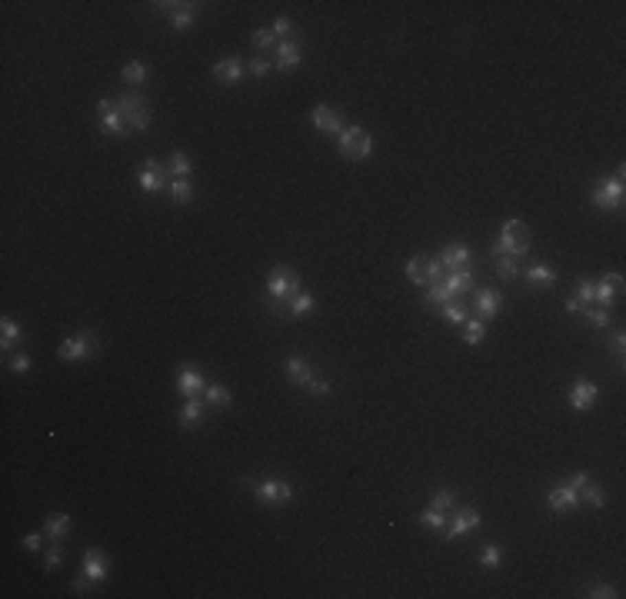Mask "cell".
<instances>
[{"label":"cell","instance_id":"cell-1","mask_svg":"<svg viewBox=\"0 0 626 599\" xmlns=\"http://www.w3.org/2000/svg\"><path fill=\"white\" fill-rule=\"evenodd\" d=\"M533 250V236L530 230L519 223L517 216L513 220H506L503 227H500L497 240H493V257H523V253H530Z\"/></svg>","mask_w":626,"mask_h":599},{"label":"cell","instance_id":"cell-2","mask_svg":"<svg viewBox=\"0 0 626 599\" xmlns=\"http://www.w3.org/2000/svg\"><path fill=\"white\" fill-rule=\"evenodd\" d=\"M300 293V273L293 270V267H287V263H277V267H270V273H267V297L273 300H290Z\"/></svg>","mask_w":626,"mask_h":599},{"label":"cell","instance_id":"cell-3","mask_svg":"<svg viewBox=\"0 0 626 599\" xmlns=\"http://www.w3.org/2000/svg\"><path fill=\"white\" fill-rule=\"evenodd\" d=\"M590 200L600 210H616L623 203V167L613 173V177H600L593 183V190H590Z\"/></svg>","mask_w":626,"mask_h":599},{"label":"cell","instance_id":"cell-4","mask_svg":"<svg viewBox=\"0 0 626 599\" xmlns=\"http://www.w3.org/2000/svg\"><path fill=\"white\" fill-rule=\"evenodd\" d=\"M254 496H257L260 503H267V506H280L287 499H293V486L280 479V476H263V479H243Z\"/></svg>","mask_w":626,"mask_h":599},{"label":"cell","instance_id":"cell-5","mask_svg":"<svg viewBox=\"0 0 626 599\" xmlns=\"http://www.w3.org/2000/svg\"><path fill=\"white\" fill-rule=\"evenodd\" d=\"M117 107H120V113H124V120H127L130 130L144 133V130L150 127L153 113H150V104H147L144 93H124V97H117Z\"/></svg>","mask_w":626,"mask_h":599},{"label":"cell","instance_id":"cell-6","mask_svg":"<svg viewBox=\"0 0 626 599\" xmlns=\"http://www.w3.org/2000/svg\"><path fill=\"white\" fill-rule=\"evenodd\" d=\"M337 150L344 153L346 160H367L370 153H373V137H370L364 127L350 124V127H344V133L337 137Z\"/></svg>","mask_w":626,"mask_h":599},{"label":"cell","instance_id":"cell-7","mask_svg":"<svg viewBox=\"0 0 626 599\" xmlns=\"http://www.w3.org/2000/svg\"><path fill=\"white\" fill-rule=\"evenodd\" d=\"M97 350H100V340H97L90 330H80V333H74V337H67V340L60 343L57 357H60L64 363H80V360H90Z\"/></svg>","mask_w":626,"mask_h":599},{"label":"cell","instance_id":"cell-8","mask_svg":"<svg viewBox=\"0 0 626 599\" xmlns=\"http://www.w3.org/2000/svg\"><path fill=\"white\" fill-rule=\"evenodd\" d=\"M137 180H140V190L153 193V196H157V193H164L167 187H170V170H167L160 160L147 157V160H144V167H140V177H137Z\"/></svg>","mask_w":626,"mask_h":599},{"label":"cell","instance_id":"cell-9","mask_svg":"<svg viewBox=\"0 0 626 599\" xmlns=\"http://www.w3.org/2000/svg\"><path fill=\"white\" fill-rule=\"evenodd\" d=\"M310 124L320 130V133H330V137H340L344 133V113L337 107H330V104H317V107L310 110Z\"/></svg>","mask_w":626,"mask_h":599},{"label":"cell","instance_id":"cell-10","mask_svg":"<svg viewBox=\"0 0 626 599\" xmlns=\"http://www.w3.org/2000/svg\"><path fill=\"white\" fill-rule=\"evenodd\" d=\"M97 120H100V127L107 130L110 137H124L127 133V120H124V113L117 107V100H107V97H100L97 100Z\"/></svg>","mask_w":626,"mask_h":599},{"label":"cell","instance_id":"cell-11","mask_svg":"<svg viewBox=\"0 0 626 599\" xmlns=\"http://www.w3.org/2000/svg\"><path fill=\"white\" fill-rule=\"evenodd\" d=\"M207 389V376H203V370L194 363H183L177 370V393H183V396H200Z\"/></svg>","mask_w":626,"mask_h":599},{"label":"cell","instance_id":"cell-12","mask_svg":"<svg viewBox=\"0 0 626 599\" xmlns=\"http://www.w3.org/2000/svg\"><path fill=\"white\" fill-rule=\"evenodd\" d=\"M546 506L553 513H573L580 506V490H573L570 483H557L553 490L546 493Z\"/></svg>","mask_w":626,"mask_h":599},{"label":"cell","instance_id":"cell-13","mask_svg":"<svg viewBox=\"0 0 626 599\" xmlns=\"http://www.w3.org/2000/svg\"><path fill=\"white\" fill-rule=\"evenodd\" d=\"M480 519H483V516H480V510H473V506H460V510H454V513H450V526H447V539H456V536L476 530Z\"/></svg>","mask_w":626,"mask_h":599},{"label":"cell","instance_id":"cell-14","mask_svg":"<svg viewBox=\"0 0 626 599\" xmlns=\"http://www.w3.org/2000/svg\"><path fill=\"white\" fill-rule=\"evenodd\" d=\"M473 310L480 313V320H493L500 310H503V297L490 286H476L473 290Z\"/></svg>","mask_w":626,"mask_h":599},{"label":"cell","instance_id":"cell-15","mask_svg":"<svg viewBox=\"0 0 626 599\" xmlns=\"http://www.w3.org/2000/svg\"><path fill=\"white\" fill-rule=\"evenodd\" d=\"M247 74V64L240 57H220L214 64V80L216 84H227V87H237Z\"/></svg>","mask_w":626,"mask_h":599},{"label":"cell","instance_id":"cell-16","mask_svg":"<svg viewBox=\"0 0 626 599\" xmlns=\"http://www.w3.org/2000/svg\"><path fill=\"white\" fill-rule=\"evenodd\" d=\"M277 54H273V67L277 70H297L303 60V47L297 37H290V41H280L277 47H273Z\"/></svg>","mask_w":626,"mask_h":599},{"label":"cell","instance_id":"cell-17","mask_svg":"<svg viewBox=\"0 0 626 599\" xmlns=\"http://www.w3.org/2000/svg\"><path fill=\"white\" fill-rule=\"evenodd\" d=\"M473 280H476V273H473V267H463V270H447L443 273V286H447V293L450 297H463V293H470L473 290Z\"/></svg>","mask_w":626,"mask_h":599},{"label":"cell","instance_id":"cell-18","mask_svg":"<svg viewBox=\"0 0 626 599\" xmlns=\"http://www.w3.org/2000/svg\"><path fill=\"white\" fill-rule=\"evenodd\" d=\"M440 263H443V270H463V267H473V253H470V247L467 243H447L443 250H440Z\"/></svg>","mask_w":626,"mask_h":599},{"label":"cell","instance_id":"cell-19","mask_svg":"<svg viewBox=\"0 0 626 599\" xmlns=\"http://www.w3.org/2000/svg\"><path fill=\"white\" fill-rule=\"evenodd\" d=\"M620 293H623V277L620 273H606L600 283H593V303H600V306L616 303Z\"/></svg>","mask_w":626,"mask_h":599},{"label":"cell","instance_id":"cell-20","mask_svg":"<svg viewBox=\"0 0 626 599\" xmlns=\"http://www.w3.org/2000/svg\"><path fill=\"white\" fill-rule=\"evenodd\" d=\"M596 396H600V389H596V383H590V380H577V383L570 386V407L577 409V413L593 409Z\"/></svg>","mask_w":626,"mask_h":599},{"label":"cell","instance_id":"cell-21","mask_svg":"<svg viewBox=\"0 0 626 599\" xmlns=\"http://www.w3.org/2000/svg\"><path fill=\"white\" fill-rule=\"evenodd\" d=\"M107 573H110L107 553H100V550H87V553H84V576L93 579V583H104Z\"/></svg>","mask_w":626,"mask_h":599},{"label":"cell","instance_id":"cell-22","mask_svg":"<svg viewBox=\"0 0 626 599\" xmlns=\"http://www.w3.org/2000/svg\"><path fill=\"white\" fill-rule=\"evenodd\" d=\"M283 373H287V380H290L293 386H303V389H306L310 376H313V366L306 363L303 357H290V360L283 363Z\"/></svg>","mask_w":626,"mask_h":599},{"label":"cell","instance_id":"cell-23","mask_svg":"<svg viewBox=\"0 0 626 599\" xmlns=\"http://www.w3.org/2000/svg\"><path fill=\"white\" fill-rule=\"evenodd\" d=\"M74 530V519L67 513H54L43 519V536L47 539H54V543H60V539H67V533Z\"/></svg>","mask_w":626,"mask_h":599},{"label":"cell","instance_id":"cell-24","mask_svg":"<svg viewBox=\"0 0 626 599\" xmlns=\"http://www.w3.org/2000/svg\"><path fill=\"white\" fill-rule=\"evenodd\" d=\"M203 413H207V403H203L200 396H187V403L180 407V416H177V420H180V427L183 429H194L197 423L203 420Z\"/></svg>","mask_w":626,"mask_h":599},{"label":"cell","instance_id":"cell-25","mask_svg":"<svg viewBox=\"0 0 626 599\" xmlns=\"http://www.w3.org/2000/svg\"><path fill=\"white\" fill-rule=\"evenodd\" d=\"M590 303H593V280H580L577 290H573V297L563 303V310H566V313H580V310H586Z\"/></svg>","mask_w":626,"mask_h":599},{"label":"cell","instance_id":"cell-26","mask_svg":"<svg viewBox=\"0 0 626 599\" xmlns=\"http://www.w3.org/2000/svg\"><path fill=\"white\" fill-rule=\"evenodd\" d=\"M519 273H526V283H533V286H553L557 283V270L550 263H533V267H526Z\"/></svg>","mask_w":626,"mask_h":599},{"label":"cell","instance_id":"cell-27","mask_svg":"<svg viewBox=\"0 0 626 599\" xmlns=\"http://www.w3.org/2000/svg\"><path fill=\"white\" fill-rule=\"evenodd\" d=\"M170 200L177 203V207H187L190 200H194V187H190V180L187 177H170Z\"/></svg>","mask_w":626,"mask_h":599},{"label":"cell","instance_id":"cell-28","mask_svg":"<svg viewBox=\"0 0 626 599\" xmlns=\"http://www.w3.org/2000/svg\"><path fill=\"white\" fill-rule=\"evenodd\" d=\"M120 80L127 87H144L147 84V64L144 60H127L124 70H120Z\"/></svg>","mask_w":626,"mask_h":599},{"label":"cell","instance_id":"cell-29","mask_svg":"<svg viewBox=\"0 0 626 599\" xmlns=\"http://www.w3.org/2000/svg\"><path fill=\"white\" fill-rule=\"evenodd\" d=\"M17 340H23V326L14 320V317H3V320H0V346L10 350Z\"/></svg>","mask_w":626,"mask_h":599},{"label":"cell","instance_id":"cell-30","mask_svg":"<svg viewBox=\"0 0 626 599\" xmlns=\"http://www.w3.org/2000/svg\"><path fill=\"white\" fill-rule=\"evenodd\" d=\"M310 310H317V297H313V293H303V290H300V293H297L293 300H290V303H287V313H290L293 320L306 317Z\"/></svg>","mask_w":626,"mask_h":599},{"label":"cell","instance_id":"cell-31","mask_svg":"<svg viewBox=\"0 0 626 599\" xmlns=\"http://www.w3.org/2000/svg\"><path fill=\"white\" fill-rule=\"evenodd\" d=\"M203 396H207V407H214V409H227V407H230V389H227V386H220V383H207Z\"/></svg>","mask_w":626,"mask_h":599},{"label":"cell","instance_id":"cell-32","mask_svg":"<svg viewBox=\"0 0 626 599\" xmlns=\"http://www.w3.org/2000/svg\"><path fill=\"white\" fill-rule=\"evenodd\" d=\"M416 519H420L427 530H447L450 513H443V510H436V506H427V510H420V513H416Z\"/></svg>","mask_w":626,"mask_h":599},{"label":"cell","instance_id":"cell-33","mask_svg":"<svg viewBox=\"0 0 626 599\" xmlns=\"http://www.w3.org/2000/svg\"><path fill=\"white\" fill-rule=\"evenodd\" d=\"M403 273H407L410 283L427 286V257H410V260H407V267H403Z\"/></svg>","mask_w":626,"mask_h":599},{"label":"cell","instance_id":"cell-34","mask_svg":"<svg viewBox=\"0 0 626 599\" xmlns=\"http://www.w3.org/2000/svg\"><path fill=\"white\" fill-rule=\"evenodd\" d=\"M167 170H170V177H190L194 163H190V157L183 150H173L170 160H167Z\"/></svg>","mask_w":626,"mask_h":599},{"label":"cell","instance_id":"cell-35","mask_svg":"<svg viewBox=\"0 0 626 599\" xmlns=\"http://www.w3.org/2000/svg\"><path fill=\"white\" fill-rule=\"evenodd\" d=\"M423 303H427V306H433V310H440V306L454 303V297L447 293V286H443V283H433V286H427V297H423Z\"/></svg>","mask_w":626,"mask_h":599},{"label":"cell","instance_id":"cell-36","mask_svg":"<svg viewBox=\"0 0 626 599\" xmlns=\"http://www.w3.org/2000/svg\"><path fill=\"white\" fill-rule=\"evenodd\" d=\"M580 499H586V503H590L593 510H603V506H606V493H603V486H600V483H593V479H590L583 490H580Z\"/></svg>","mask_w":626,"mask_h":599},{"label":"cell","instance_id":"cell-37","mask_svg":"<svg viewBox=\"0 0 626 599\" xmlns=\"http://www.w3.org/2000/svg\"><path fill=\"white\" fill-rule=\"evenodd\" d=\"M483 337H487V320H473V317H467V323H463V340L467 343H483Z\"/></svg>","mask_w":626,"mask_h":599},{"label":"cell","instance_id":"cell-38","mask_svg":"<svg viewBox=\"0 0 626 599\" xmlns=\"http://www.w3.org/2000/svg\"><path fill=\"white\" fill-rule=\"evenodd\" d=\"M194 17H197V3H183L177 14H170V27L173 30H187L194 23Z\"/></svg>","mask_w":626,"mask_h":599},{"label":"cell","instance_id":"cell-39","mask_svg":"<svg viewBox=\"0 0 626 599\" xmlns=\"http://www.w3.org/2000/svg\"><path fill=\"white\" fill-rule=\"evenodd\" d=\"M440 317H443V320L447 323H456V326H463V323H467V317H470V313H467V306H463V303H447V306H440Z\"/></svg>","mask_w":626,"mask_h":599},{"label":"cell","instance_id":"cell-40","mask_svg":"<svg viewBox=\"0 0 626 599\" xmlns=\"http://www.w3.org/2000/svg\"><path fill=\"white\" fill-rule=\"evenodd\" d=\"M250 43L257 47V50H267V47H277V34H273V27H257L254 34H250Z\"/></svg>","mask_w":626,"mask_h":599},{"label":"cell","instance_id":"cell-41","mask_svg":"<svg viewBox=\"0 0 626 599\" xmlns=\"http://www.w3.org/2000/svg\"><path fill=\"white\" fill-rule=\"evenodd\" d=\"M497 277L503 280V283H513V280L519 277V267L513 257H497Z\"/></svg>","mask_w":626,"mask_h":599},{"label":"cell","instance_id":"cell-42","mask_svg":"<svg viewBox=\"0 0 626 599\" xmlns=\"http://www.w3.org/2000/svg\"><path fill=\"white\" fill-rule=\"evenodd\" d=\"M430 506H436V510H443V513H454L456 510V493L454 490H436L430 499Z\"/></svg>","mask_w":626,"mask_h":599},{"label":"cell","instance_id":"cell-43","mask_svg":"<svg viewBox=\"0 0 626 599\" xmlns=\"http://www.w3.org/2000/svg\"><path fill=\"white\" fill-rule=\"evenodd\" d=\"M500 563H503V550L500 546H483L480 550V566L483 569H497Z\"/></svg>","mask_w":626,"mask_h":599},{"label":"cell","instance_id":"cell-44","mask_svg":"<svg viewBox=\"0 0 626 599\" xmlns=\"http://www.w3.org/2000/svg\"><path fill=\"white\" fill-rule=\"evenodd\" d=\"M586 320L593 323L596 330H606L610 326V313H606V306H586Z\"/></svg>","mask_w":626,"mask_h":599},{"label":"cell","instance_id":"cell-45","mask_svg":"<svg viewBox=\"0 0 626 599\" xmlns=\"http://www.w3.org/2000/svg\"><path fill=\"white\" fill-rule=\"evenodd\" d=\"M270 60H267V57H254V60H247V74H250V77H267V74H270Z\"/></svg>","mask_w":626,"mask_h":599},{"label":"cell","instance_id":"cell-46","mask_svg":"<svg viewBox=\"0 0 626 599\" xmlns=\"http://www.w3.org/2000/svg\"><path fill=\"white\" fill-rule=\"evenodd\" d=\"M306 389H310L313 396H330V380H324L320 373H313L310 383H306Z\"/></svg>","mask_w":626,"mask_h":599},{"label":"cell","instance_id":"cell-47","mask_svg":"<svg viewBox=\"0 0 626 599\" xmlns=\"http://www.w3.org/2000/svg\"><path fill=\"white\" fill-rule=\"evenodd\" d=\"M443 273H447V270H443V263H440V260H436V257L427 260V286L440 283V280H443Z\"/></svg>","mask_w":626,"mask_h":599},{"label":"cell","instance_id":"cell-48","mask_svg":"<svg viewBox=\"0 0 626 599\" xmlns=\"http://www.w3.org/2000/svg\"><path fill=\"white\" fill-rule=\"evenodd\" d=\"M273 34H277V41H290L293 21H290V17H277V21H273Z\"/></svg>","mask_w":626,"mask_h":599},{"label":"cell","instance_id":"cell-49","mask_svg":"<svg viewBox=\"0 0 626 599\" xmlns=\"http://www.w3.org/2000/svg\"><path fill=\"white\" fill-rule=\"evenodd\" d=\"M586 596H593V599H616L620 593H616L613 586H606V583H596V586H593V589H590Z\"/></svg>","mask_w":626,"mask_h":599},{"label":"cell","instance_id":"cell-50","mask_svg":"<svg viewBox=\"0 0 626 599\" xmlns=\"http://www.w3.org/2000/svg\"><path fill=\"white\" fill-rule=\"evenodd\" d=\"M10 370H14L17 376H23V373L30 370V357H27V353H14V357H10Z\"/></svg>","mask_w":626,"mask_h":599},{"label":"cell","instance_id":"cell-51","mask_svg":"<svg viewBox=\"0 0 626 599\" xmlns=\"http://www.w3.org/2000/svg\"><path fill=\"white\" fill-rule=\"evenodd\" d=\"M60 563H64V553H60V550H57V546H54V550H47V553H43V569H57V566H60Z\"/></svg>","mask_w":626,"mask_h":599},{"label":"cell","instance_id":"cell-52","mask_svg":"<svg viewBox=\"0 0 626 599\" xmlns=\"http://www.w3.org/2000/svg\"><path fill=\"white\" fill-rule=\"evenodd\" d=\"M263 306L273 313V317H287V300H273V297H267L263 300Z\"/></svg>","mask_w":626,"mask_h":599},{"label":"cell","instance_id":"cell-53","mask_svg":"<svg viewBox=\"0 0 626 599\" xmlns=\"http://www.w3.org/2000/svg\"><path fill=\"white\" fill-rule=\"evenodd\" d=\"M90 586H93V579H87L84 573H80V576H77L74 583H70V589H74L77 596H87V589H90Z\"/></svg>","mask_w":626,"mask_h":599},{"label":"cell","instance_id":"cell-54","mask_svg":"<svg viewBox=\"0 0 626 599\" xmlns=\"http://www.w3.org/2000/svg\"><path fill=\"white\" fill-rule=\"evenodd\" d=\"M41 539H43V533H27L23 536V550L37 553V550H41Z\"/></svg>","mask_w":626,"mask_h":599},{"label":"cell","instance_id":"cell-55","mask_svg":"<svg viewBox=\"0 0 626 599\" xmlns=\"http://www.w3.org/2000/svg\"><path fill=\"white\" fill-rule=\"evenodd\" d=\"M590 479H593V476H590V473H573V476H570V479H566V483H570V486H573V490H583L586 483H590Z\"/></svg>","mask_w":626,"mask_h":599},{"label":"cell","instance_id":"cell-56","mask_svg":"<svg viewBox=\"0 0 626 599\" xmlns=\"http://www.w3.org/2000/svg\"><path fill=\"white\" fill-rule=\"evenodd\" d=\"M613 350H616V357H623V350H626V337H623V330L613 337Z\"/></svg>","mask_w":626,"mask_h":599}]
</instances>
